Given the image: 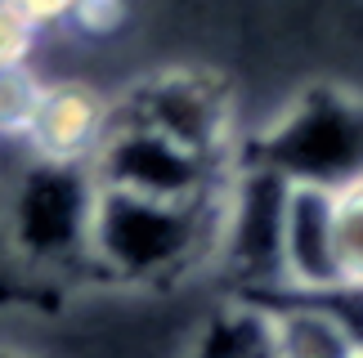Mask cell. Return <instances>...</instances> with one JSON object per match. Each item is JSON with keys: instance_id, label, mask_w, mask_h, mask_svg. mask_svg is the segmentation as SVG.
Instances as JSON below:
<instances>
[{"instance_id": "1", "label": "cell", "mask_w": 363, "mask_h": 358, "mask_svg": "<svg viewBox=\"0 0 363 358\" xmlns=\"http://www.w3.org/2000/svg\"><path fill=\"white\" fill-rule=\"evenodd\" d=\"M220 202L225 188L198 202H166L99 184L90 211V269L121 287H162L184 278L216 260Z\"/></svg>"}, {"instance_id": "2", "label": "cell", "mask_w": 363, "mask_h": 358, "mask_svg": "<svg viewBox=\"0 0 363 358\" xmlns=\"http://www.w3.org/2000/svg\"><path fill=\"white\" fill-rule=\"evenodd\" d=\"M247 157L287 184L328 192L363 184V94L345 86H305L256 134Z\"/></svg>"}, {"instance_id": "3", "label": "cell", "mask_w": 363, "mask_h": 358, "mask_svg": "<svg viewBox=\"0 0 363 358\" xmlns=\"http://www.w3.org/2000/svg\"><path fill=\"white\" fill-rule=\"evenodd\" d=\"M94 171L67 161H32L9 192L5 238L9 251L32 269H90V211Z\"/></svg>"}, {"instance_id": "4", "label": "cell", "mask_w": 363, "mask_h": 358, "mask_svg": "<svg viewBox=\"0 0 363 358\" xmlns=\"http://www.w3.org/2000/svg\"><path fill=\"white\" fill-rule=\"evenodd\" d=\"M90 171H94V184H108V188L166 197V202H198V197H216L229 184L233 161H211L157 130L139 126V121H125L113 112L99 153L90 157Z\"/></svg>"}, {"instance_id": "5", "label": "cell", "mask_w": 363, "mask_h": 358, "mask_svg": "<svg viewBox=\"0 0 363 358\" xmlns=\"http://www.w3.org/2000/svg\"><path fill=\"white\" fill-rule=\"evenodd\" d=\"M113 112L211 161H233V94L216 72L166 67V72L130 86L113 103Z\"/></svg>"}, {"instance_id": "6", "label": "cell", "mask_w": 363, "mask_h": 358, "mask_svg": "<svg viewBox=\"0 0 363 358\" xmlns=\"http://www.w3.org/2000/svg\"><path fill=\"white\" fill-rule=\"evenodd\" d=\"M278 255H283V296L345 291L341 260H337V192L314 184H287Z\"/></svg>"}, {"instance_id": "7", "label": "cell", "mask_w": 363, "mask_h": 358, "mask_svg": "<svg viewBox=\"0 0 363 358\" xmlns=\"http://www.w3.org/2000/svg\"><path fill=\"white\" fill-rule=\"evenodd\" d=\"M108 121H113V103L104 99L86 81H54L40 90L36 117L23 139L32 144L40 161H67V166H90L99 153Z\"/></svg>"}, {"instance_id": "8", "label": "cell", "mask_w": 363, "mask_h": 358, "mask_svg": "<svg viewBox=\"0 0 363 358\" xmlns=\"http://www.w3.org/2000/svg\"><path fill=\"white\" fill-rule=\"evenodd\" d=\"M269 323L274 358H354L363 345L359 327L350 323L341 296H274L260 300Z\"/></svg>"}, {"instance_id": "9", "label": "cell", "mask_w": 363, "mask_h": 358, "mask_svg": "<svg viewBox=\"0 0 363 358\" xmlns=\"http://www.w3.org/2000/svg\"><path fill=\"white\" fill-rule=\"evenodd\" d=\"M337 260L345 291H363V184L337 192Z\"/></svg>"}, {"instance_id": "10", "label": "cell", "mask_w": 363, "mask_h": 358, "mask_svg": "<svg viewBox=\"0 0 363 358\" xmlns=\"http://www.w3.org/2000/svg\"><path fill=\"white\" fill-rule=\"evenodd\" d=\"M40 90H45V81L32 72V63L0 72V134H18L23 139L32 117H36Z\"/></svg>"}, {"instance_id": "11", "label": "cell", "mask_w": 363, "mask_h": 358, "mask_svg": "<svg viewBox=\"0 0 363 358\" xmlns=\"http://www.w3.org/2000/svg\"><path fill=\"white\" fill-rule=\"evenodd\" d=\"M36 40H40L36 27L27 23L13 5H5V0H0V72H9V67H27V63H32Z\"/></svg>"}, {"instance_id": "12", "label": "cell", "mask_w": 363, "mask_h": 358, "mask_svg": "<svg viewBox=\"0 0 363 358\" xmlns=\"http://www.w3.org/2000/svg\"><path fill=\"white\" fill-rule=\"evenodd\" d=\"M125 0H77L72 5V23L77 32H86V36H113L121 32V23H125Z\"/></svg>"}, {"instance_id": "13", "label": "cell", "mask_w": 363, "mask_h": 358, "mask_svg": "<svg viewBox=\"0 0 363 358\" xmlns=\"http://www.w3.org/2000/svg\"><path fill=\"white\" fill-rule=\"evenodd\" d=\"M5 5L18 9L23 18L36 27V32H45V27H59V23L72 18V5H77V0H5Z\"/></svg>"}, {"instance_id": "14", "label": "cell", "mask_w": 363, "mask_h": 358, "mask_svg": "<svg viewBox=\"0 0 363 358\" xmlns=\"http://www.w3.org/2000/svg\"><path fill=\"white\" fill-rule=\"evenodd\" d=\"M354 358H363V345H359V350H354Z\"/></svg>"}]
</instances>
